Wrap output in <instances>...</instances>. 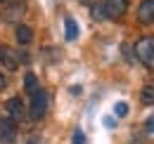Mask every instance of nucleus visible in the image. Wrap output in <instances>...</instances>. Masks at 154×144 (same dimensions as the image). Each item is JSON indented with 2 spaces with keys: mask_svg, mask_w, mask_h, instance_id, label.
Segmentation results:
<instances>
[{
  "mask_svg": "<svg viewBox=\"0 0 154 144\" xmlns=\"http://www.w3.org/2000/svg\"><path fill=\"white\" fill-rule=\"evenodd\" d=\"M83 2H88V0H83Z\"/></svg>",
  "mask_w": 154,
  "mask_h": 144,
  "instance_id": "21",
  "label": "nucleus"
},
{
  "mask_svg": "<svg viewBox=\"0 0 154 144\" xmlns=\"http://www.w3.org/2000/svg\"><path fill=\"white\" fill-rule=\"evenodd\" d=\"M17 140V123L10 116H0V144H14Z\"/></svg>",
  "mask_w": 154,
  "mask_h": 144,
  "instance_id": "5",
  "label": "nucleus"
},
{
  "mask_svg": "<svg viewBox=\"0 0 154 144\" xmlns=\"http://www.w3.org/2000/svg\"><path fill=\"white\" fill-rule=\"evenodd\" d=\"M137 21L140 24H154V0H142L137 7Z\"/></svg>",
  "mask_w": 154,
  "mask_h": 144,
  "instance_id": "8",
  "label": "nucleus"
},
{
  "mask_svg": "<svg viewBox=\"0 0 154 144\" xmlns=\"http://www.w3.org/2000/svg\"><path fill=\"white\" fill-rule=\"evenodd\" d=\"M14 33H17V43H19V45H31V43H33V31H31V26H26V24H17Z\"/></svg>",
  "mask_w": 154,
  "mask_h": 144,
  "instance_id": "9",
  "label": "nucleus"
},
{
  "mask_svg": "<svg viewBox=\"0 0 154 144\" xmlns=\"http://www.w3.org/2000/svg\"><path fill=\"white\" fill-rule=\"evenodd\" d=\"M128 2H131V0H102L104 17L107 19H121L128 12Z\"/></svg>",
  "mask_w": 154,
  "mask_h": 144,
  "instance_id": "4",
  "label": "nucleus"
},
{
  "mask_svg": "<svg viewBox=\"0 0 154 144\" xmlns=\"http://www.w3.org/2000/svg\"><path fill=\"white\" fill-rule=\"evenodd\" d=\"M64 38H66V40H76V38H78V24H76V19H71V17L64 19Z\"/></svg>",
  "mask_w": 154,
  "mask_h": 144,
  "instance_id": "10",
  "label": "nucleus"
},
{
  "mask_svg": "<svg viewBox=\"0 0 154 144\" xmlns=\"http://www.w3.org/2000/svg\"><path fill=\"white\" fill-rule=\"evenodd\" d=\"M48 104H50V97H48V92L45 90H36L31 94V106H29V118L31 121H40L43 116H45V111H48Z\"/></svg>",
  "mask_w": 154,
  "mask_h": 144,
  "instance_id": "2",
  "label": "nucleus"
},
{
  "mask_svg": "<svg viewBox=\"0 0 154 144\" xmlns=\"http://www.w3.org/2000/svg\"><path fill=\"white\" fill-rule=\"evenodd\" d=\"M147 132H149V135H154V116L147 121Z\"/></svg>",
  "mask_w": 154,
  "mask_h": 144,
  "instance_id": "17",
  "label": "nucleus"
},
{
  "mask_svg": "<svg viewBox=\"0 0 154 144\" xmlns=\"http://www.w3.org/2000/svg\"><path fill=\"white\" fill-rule=\"evenodd\" d=\"M90 14H93V19H95V21H107V17H104V7H102V2H95V5L90 7Z\"/></svg>",
  "mask_w": 154,
  "mask_h": 144,
  "instance_id": "13",
  "label": "nucleus"
},
{
  "mask_svg": "<svg viewBox=\"0 0 154 144\" xmlns=\"http://www.w3.org/2000/svg\"><path fill=\"white\" fill-rule=\"evenodd\" d=\"M0 14H2V0H0Z\"/></svg>",
  "mask_w": 154,
  "mask_h": 144,
  "instance_id": "20",
  "label": "nucleus"
},
{
  "mask_svg": "<svg viewBox=\"0 0 154 144\" xmlns=\"http://www.w3.org/2000/svg\"><path fill=\"white\" fill-rule=\"evenodd\" d=\"M133 52H135V59H137L145 69L154 71V38H152V36L140 38V40L135 43Z\"/></svg>",
  "mask_w": 154,
  "mask_h": 144,
  "instance_id": "1",
  "label": "nucleus"
},
{
  "mask_svg": "<svg viewBox=\"0 0 154 144\" xmlns=\"http://www.w3.org/2000/svg\"><path fill=\"white\" fill-rule=\"evenodd\" d=\"M126 113H128V104H126V102H116L114 104V116L116 118H123Z\"/></svg>",
  "mask_w": 154,
  "mask_h": 144,
  "instance_id": "14",
  "label": "nucleus"
},
{
  "mask_svg": "<svg viewBox=\"0 0 154 144\" xmlns=\"http://www.w3.org/2000/svg\"><path fill=\"white\" fill-rule=\"evenodd\" d=\"M2 12H5V21H19L26 12V2L24 0H2Z\"/></svg>",
  "mask_w": 154,
  "mask_h": 144,
  "instance_id": "3",
  "label": "nucleus"
},
{
  "mask_svg": "<svg viewBox=\"0 0 154 144\" xmlns=\"http://www.w3.org/2000/svg\"><path fill=\"white\" fill-rule=\"evenodd\" d=\"M71 144H85V135H83V130H76V132H74Z\"/></svg>",
  "mask_w": 154,
  "mask_h": 144,
  "instance_id": "15",
  "label": "nucleus"
},
{
  "mask_svg": "<svg viewBox=\"0 0 154 144\" xmlns=\"http://www.w3.org/2000/svg\"><path fill=\"white\" fill-rule=\"evenodd\" d=\"M24 90L29 92V94H33V92L38 90V78H36L33 71H29L26 76H24Z\"/></svg>",
  "mask_w": 154,
  "mask_h": 144,
  "instance_id": "12",
  "label": "nucleus"
},
{
  "mask_svg": "<svg viewBox=\"0 0 154 144\" xmlns=\"http://www.w3.org/2000/svg\"><path fill=\"white\" fill-rule=\"evenodd\" d=\"M104 125H107V128H114L116 121H114V118H104Z\"/></svg>",
  "mask_w": 154,
  "mask_h": 144,
  "instance_id": "18",
  "label": "nucleus"
},
{
  "mask_svg": "<svg viewBox=\"0 0 154 144\" xmlns=\"http://www.w3.org/2000/svg\"><path fill=\"white\" fill-rule=\"evenodd\" d=\"M7 83H10V80H7V76H5V73L0 71V92H2L5 88H7Z\"/></svg>",
  "mask_w": 154,
  "mask_h": 144,
  "instance_id": "16",
  "label": "nucleus"
},
{
  "mask_svg": "<svg viewBox=\"0 0 154 144\" xmlns=\"http://www.w3.org/2000/svg\"><path fill=\"white\" fill-rule=\"evenodd\" d=\"M5 111H7V116L14 121V123H19L26 118V109H24V102H21L19 97H10L7 102H5Z\"/></svg>",
  "mask_w": 154,
  "mask_h": 144,
  "instance_id": "7",
  "label": "nucleus"
},
{
  "mask_svg": "<svg viewBox=\"0 0 154 144\" xmlns=\"http://www.w3.org/2000/svg\"><path fill=\"white\" fill-rule=\"evenodd\" d=\"M29 144H40V142H36V140H31V142H29Z\"/></svg>",
  "mask_w": 154,
  "mask_h": 144,
  "instance_id": "19",
  "label": "nucleus"
},
{
  "mask_svg": "<svg viewBox=\"0 0 154 144\" xmlns=\"http://www.w3.org/2000/svg\"><path fill=\"white\" fill-rule=\"evenodd\" d=\"M140 102L145 106H154V83H147L142 90H140Z\"/></svg>",
  "mask_w": 154,
  "mask_h": 144,
  "instance_id": "11",
  "label": "nucleus"
},
{
  "mask_svg": "<svg viewBox=\"0 0 154 144\" xmlns=\"http://www.w3.org/2000/svg\"><path fill=\"white\" fill-rule=\"evenodd\" d=\"M0 64L7 69V71H17L19 69V52L12 50L10 45H0Z\"/></svg>",
  "mask_w": 154,
  "mask_h": 144,
  "instance_id": "6",
  "label": "nucleus"
}]
</instances>
